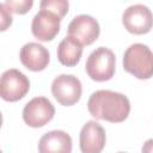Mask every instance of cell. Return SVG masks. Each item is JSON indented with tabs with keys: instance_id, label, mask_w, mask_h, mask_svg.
I'll list each match as a JSON object with an SVG mask.
<instances>
[{
	"instance_id": "obj_1",
	"label": "cell",
	"mask_w": 153,
	"mask_h": 153,
	"mask_svg": "<svg viewBox=\"0 0 153 153\" xmlns=\"http://www.w3.org/2000/svg\"><path fill=\"white\" fill-rule=\"evenodd\" d=\"M87 109L97 120L120 123L128 117L130 112V103L129 99L120 92L98 90L90 96Z\"/></svg>"
},
{
	"instance_id": "obj_2",
	"label": "cell",
	"mask_w": 153,
	"mask_h": 153,
	"mask_svg": "<svg viewBox=\"0 0 153 153\" xmlns=\"http://www.w3.org/2000/svg\"><path fill=\"white\" fill-rule=\"evenodd\" d=\"M123 68L137 79L153 76V53L142 43H134L127 48L123 55Z\"/></svg>"
},
{
	"instance_id": "obj_3",
	"label": "cell",
	"mask_w": 153,
	"mask_h": 153,
	"mask_svg": "<svg viewBox=\"0 0 153 153\" xmlns=\"http://www.w3.org/2000/svg\"><path fill=\"white\" fill-rule=\"evenodd\" d=\"M116 57L112 50L105 47H99L93 50L85 65L87 75L94 81L110 80L115 74Z\"/></svg>"
},
{
	"instance_id": "obj_4",
	"label": "cell",
	"mask_w": 153,
	"mask_h": 153,
	"mask_svg": "<svg viewBox=\"0 0 153 153\" xmlns=\"http://www.w3.org/2000/svg\"><path fill=\"white\" fill-rule=\"evenodd\" d=\"M30 88V81L25 74L16 68L2 73L0 80V96L4 100L17 102L22 99Z\"/></svg>"
},
{
	"instance_id": "obj_5",
	"label": "cell",
	"mask_w": 153,
	"mask_h": 153,
	"mask_svg": "<svg viewBox=\"0 0 153 153\" xmlns=\"http://www.w3.org/2000/svg\"><path fill=\"white\" fill-rule=\"evenodd\" d=\"M82 87L80 80L72 74H61L53 80L51 93L61 105H74L79 102Z\"/></svg>"
},
{
	"instance_id": "obj_6",
	"label": "cell",
	"mask_w": 153,
	"mask_h": 153,
	"mask_svg": "<svg viewBox=\"0 0 153 153\" xmlns=\"http://www.w3.org/2000/svg\"><path fill=\"white\" fill-rule=\"evenodd\" d=\"M55 108L45 97H35L23 109L24 122L32 128H41L53 120Z\"/></svg>"
},
{
	"instance_id": "obj_7",
	"label": "cell",
	"mask_w": 153,
	"mask_h": 153,
	"mask_svg": "<svg viewBox=\"0 0 153 153\" xmlns=\"http://www.w3.org/2000/svg\"><path fill=\"white\" fill-rule=\"evenodd\" d=\"M122 23L130 33L143 35L153 27V13L145 5H131L123 12Z\"/></svg>"
},
{
	"instance_id": "obj_8",
	"label": "cell",
	"mask_w": 153,
	"mask_h": 153,
	"mask_svg": "<svg viewBox=\"0 0 153 153\" xmlns=\"http://www.w3.org/2000/svg\"><path fill=\"white\" fill-rule=\"evenodd\" d=\"M67 31L68 36L75 38L82 45H90L98 38L100 29L98 22L93 17L80 14L72 19Z\"/></svg>"
},
{
	"instance_id": "obj_9",
	"label": "cell",
	"mask_w": 153,
	"mask_h": 153,
	"mask_svg": "<svg viewBox=\"0 0 153 153\" xmlns=\"http://www.w3.org/2000/svg\"><path fill=\"white\" fill-rule=\"evenodd\" d=\"M60 22L61 18L55 13L41 10L32 19L31 31L32 35L42 42L51 41L56 37L60 31Z\"/></svg>"
},
{
	"instance_id": "obj_10",
	"label": "cell",
	"mask_w": 153,
	"mask_h": 153,
	"mask_svg": "<svg viewBox=\"0 0 153 153\" xmlns=\"http://www.w3.org/2000/svg\"><path fill=\"white\" fill-rule=\"evenodd\" d=\"M105 130L96 121L86 122L79 136L80 149L82 153H99L105 146Z\"/></svg>"
},
{
	"instance_id": "obj_11",
	"label": "cell",
	"mask_w": 153,
	"mask_h": 153,
	"mask_svg": "<svg viewBox=\"0 0 153 153\" xmlns=\"http://www.w3.org/2000/svg\"><path fill=\"white\" fill-rule=\"evenodd\" d=\"M19 57L22 63L32 72L45 69L50 60L47 48L36 42H29L24 44L20 49Z\"/></svg>"
},
{
	"instance_id": "obj_12",
	"label": "cell",
	"mask_w": 153,
	"mask_h": 153,
	"mask_svg": "<svg viewBox=\"0 0 153 153\" xmlns=\"http://www.w3.org/2000/svg\"><path fill=\"white\" fill-rule=\"evenodd\" d=\"M38 151L41 153H69L72 151V139L63 130L48 131L39 139Z\"/></svg>"
},
{
	"instance_id": "obj_13",
	"label": "cell",
	"mask_w": 153,
	"mask_h": 153,
	"mask_svg": "<svg viewBox=\"0 0 153 153\" xmlns=\"http://www.w3.org/2000/svg\"><path fill=\"white\" fill-rule=\"evenodd\" d=\"M82 54V44L73 38L72 36L65 37L57 47V59L61 65L67 67L75 66L81 57Z\"/></svg>"
},
{
	"instance_id": "obj_14",
	"label": "cell",
	"mask_w": 153,
	"mask_h": 153,
	"mask_svg": "<svg viewBox=\"0 0 153 153\" xmlns=\"http://www.w3.org/2000/svg\"><path fill=\"white\" fill-rule=\"evenodd\" d=\"M68 7H69L68 0H41L39 2L41 10L53 12L61 19L67 14Z\"/></svg>"
},
{
	"instance_id": "obj_15",
	"label": "cell",
	"mask_w": 153,
	"mask_h": 153,
	"mask_svg": "<svg viewBox=\"0 0 153 153\" xmlns=\"http://www.w3.org/2000/svg\"><path fill=\"white\" fill-rule=\"evenodd\" d=\"M5 5L13 13L25 14L31 10L33 0H5Z\"/></svg>"
},
{
	"instance_id": "obj_16",
	"label": "cell",
	"mask_w": 153,
	"mask_h": 153,
	"mask_svg": "<svg viewBox=\"0 0 153 153\" xmlns=\"http://www.w3.org/2000/svg\"><path fill=\"white\" fill-rule=\"evenodd\" d=\"M0 11H1V31H5L12 24V16H11V11L6 7L5 4L0 5Z\"/></svg>"
},
{
	"instance_id": "obj_17",
	"label": "cell",
	"mask_w": 153,
	"mask_h": 153,
	"mask_svg": "<svg viewBox=\"0 0 153 153\" xmlns=\"http://www.w3.org/2000/svg\"><path fill=\"white\" fill-rule=\"evenodd\" d=\"M142 152H145V153H152L153 152V139H149L143 143Z\"/></svg>"
}]
</instances>
